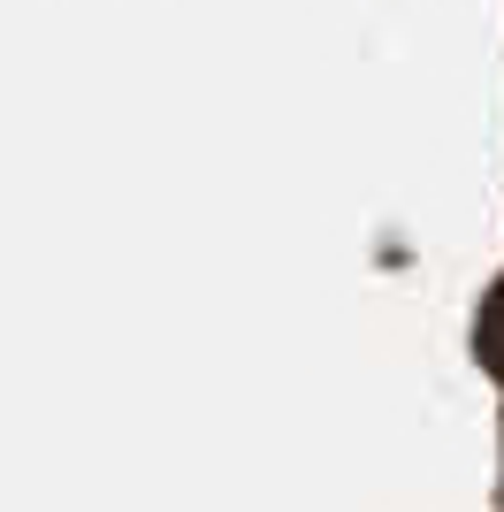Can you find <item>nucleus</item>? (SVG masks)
Returning a JSON list of instances; mask_svg holds the SVG:
<instances>
[{
	"mask_svg": "<svg viewBox=\"0 0 504 512\" xmlns=\"http://www.w3.org/2000/svg\"><path fill=\"white\" fill-rule=\"evenodd\" d=\"M474 352H482L489 367L504 375V283L489 291V306H482V321H474Z\"/></svg>",
	"mask_w": 504,
	"mask_h": 512,
	"instance_id": "obj_1",
	"label": "nucleus"
}]
</instances>
